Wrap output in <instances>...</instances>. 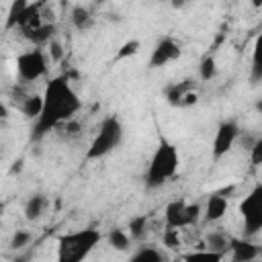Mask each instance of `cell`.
<instances>
[{
  "instance_id": "cell-10",
  "label": "cell",
  "mask_w": 262,
  "mask_h": 262,
  "mask_svg": "<svg viewBox=\"0 0 262 262\" xmlns=\"http://www.w3.org/2000/svg\"><path fill=\"white\" fill-rule=\"evenodd\" d=\"M227 254L231 256V262H252L258 260L260 248L246 237H229Z\"/></svg>"
},
{
  "instance_id": "cell-19",
  "label": "cell",
  "mask_w": 262,
  "mask_h": 262,
  "mask_svg": "<svg viewBox=\"0 0 262 262\" xmlns=\"http://www.w3.org/2000/svg\"><path fill=\"white\" fill-rule=\"evenodd\" d=\"M229 248V237L223 231H211L205 237V250L209 252H217V254H227Z\"/></svg>"
},
{
  "instance_id": "cell-2",
  "label": "cell",
  "mask_w": 262,
  "mask_h": 262,
  "mask_svg": "<svg viewBox=\"0 0 262 262\" xmlns=\"http://www.w3.org/2000/svg\"><path fill=\"white\" fill-rule=\"evenodd\" d=\"M100 239H102V233L94 227L61 233L57 237L55 262H84L92 254V250L100 244Z\"/></svg>"
},
{
  "instance_id": "cell-17",
  "label": "cell",
  "mask_w": 262,
  "mask_h": 262,
  "mask_svg": "<svg viewBox=\"0 0 262 262\" xmlns=\"http://www.w3.org/2000/svg\"><path fill=\"white\" fill-rule=\"evenodd\" d=\"M106 242H108V246H111L113 250H117V252H127L129 246H131L129 233H127L125 229H121V227H111L108 233H106Z\"/></svg>"
},
{
  "instance_id": "cell-15",
  "label": "cell",
  "mask_w": 262,
  "mask_h": 262,
  "mask_svg": "<svg viewBox=\"0 0 262 262\" xmlns=\"http://www.w3.org/2000/svg\"><path fill=\"white\" fill-rule=\"evenodd\" d=\"M41 106H43V96L41 94H27L20 98L18 102V111L27 117V119H37L39 113H41Z\"/></svg>"
},
{
  "instance_id": "cell-13",
  "label": "cell",
  "mask_w": 262,
  "mask_h": 262,
  "mask_svg": "<svg viewBox=\"0 0 262 262\" xmlns=\"http://www.w3.org/2000/svg\"><path fill=\"white\" fill-rule=\"evenodd\" d=\"M55 31H57L55 23H43L41 27H37V29H33V31H29V33H23V37H25L27 41H31V43H33V47L43 49V47H47V45L55 39Z\"/></svg>"
},
{
  "instance_id": "cell-25",
  "label": "cell",
  "mask_w": 262,
  "mask_h": 262,
  "mask_svg": "<svg viewBox=\"0 0 262 262\" xmlns=\"http://www.w3.org/2000/svg\"><path fill=\"white\" fill-rule=\"evenodd\" d=\"M139 49H141V43H139L137 39H129V41H125V43L119 47V51L115 53V59L119 61V59H127V57H131V55H137Z\"/></svg>"
},
{
  "instance_id": "cell-12",
  "label": "cell",
  "mask_w": 262,
  "mask_h": 262,
  "mask_svg": "<svg viewBox=\"0 0 262 262\" xmlns=\"http://www.w3.org/2000/svg\"><path fill=\"white\" fill-rule=\"evenodd\" d=\"M47 209H49V196L43 192H37V194H31L27 199L23 213H25L27 221H39L47 213Z\"/></svg>"
},
{
  "instance_id": "cell-28",
  "label": "cell",
  "mask_w": 262,
  "mask_h": 262,
  "mask_svg": "<svg viewBox=\"0 0 262 262\" xmlns=\"http://www.w3.org/2000/svg\"><path fill=\"white\" fill-rule=\"evenodd\" d=\"M59 129L63 131V135H66V137H78V135H80V131H82V125L78 123V119H72V121L63 123Z\"/></svg>"
},
{
  "instance_id": "cell-18",
  "label": "cell",
  "mask_w": 262,
  "mask_h": 262,
  "mask_svg": "<svg viewBox=\"0 0 262 262\" xmlns=\"http://www.w3.org/2000/svg\"><path fill=\"white\" fill-rule=\"evenodd\" d=\"M129 262H166V256L154 246H141L131 254Z\"/></svg>"
},
{
  "instance_id": "cell-31",
  "label": "cell",
  "mask_w": 262,
  "mask_h": 262,
  "mask_svg": "<svg viewBox=\"0 0 262 262\" xmlns=\"http://www.w3.org/2000/svg\"><path fill=\"white\" fill-rule=\"evenodd\" d=\"M196 102H199V94H196V90L192 88V90H188V92L180 98L178 106H180V108H188V106H192V104H196Z\"/></svg>"
},
{
  "instance_id": "cell-5",
  "label": "cell",
  "mask_w": 262,
  "mask_h": 262,
  "mask_svg": "<svg viewBox=\"0 0 262 262\" xmlns=\"http://www.w3.org/2000/svg\"><path fill=\"white\" fill-rule=\"evenodd\" d=\"M49 59H47V53L39 47H31L23 53L16 55V76L23 84H31V82H37L41 80L43 76H47V70H49Z\"/></svg>"
},
{
  "instance_id": "cell-8",
  "label": "cell",
  "mask_w": 262,
  "mask_h": 262,
  "mask_svg": "<svg viewBox=\"0 0 262 262\" xmlns=\"http://www.w3.org/2000/svg\"><path fill=\"white\" fill-rule=\"evenodd\" d=\"M239 125L235 119H225L217 125L215 137H213V147H211V158L213 162H219L223 156L229 154V149L235 145V141L239 139Z\"/></svg>"
},
{
  "instance_id": "cell-9",
  "label": "cell",
  "mask_w": 262,
  "mask_h": 262,
  "mask_svg": "<svg viewBox=\"0 0 262 262\" xmlns=\"http://www.w3.org/2000/svg\"><path fill=\"white\" fill-rule=\"evenodd\" d=\"M180 53H182V49H180V43H178L174 37L166 35V37L158 39V43L154 45V49H151V55H149V61H147V66H149L151 70L164 68V66H168V63L176 61V59L180 57Z\"/></svg>"
},
{
  "instance_id": "cell-35",
  "label": "cell",
  "mask_w": 262,
  "mask_h": 262,
  "mask_svg": "<svg viewBox=\"0 0 262 262\" xmlns=\"http://www.w3.org/2000/svg\"><path fill=\"white\" fill-rule=\"evenodd\" d=\"M252 262H260V260H252Z\"/></svg>"
},
{
  "instance_id": "cell-30",
  "label": "cell",
  "mask_w": 262,
  "mask_h": 262,
  "mask_svg": "<svg viewBox=\"0 0 262 262\" xmlns=\"http://www.w3.org/2000/svg\"><path fill=\"white\" fill-rule=\"evenodd\" d=\"M47 49H49V59H53V61H61L63 59V47H61V43L57 39H53L47 45Z\"/></svg>"
},
{
  "instance_id": "cell-6",
  "label": "cell",
  "mask_w": 262,
  "mask_h": 262,
  "mask_svg": "<svg viewBox=\"0 0 262 262\" xmlns=\"http://www.w3.org/2000/svg\"><path fill=\"white\" fill-rule=\"evenodd\" d=\"M203 215V207L199 203H188L184 199L170 201L164 209V221L170 229H184L196 225L199 217Z\"/></svg>"
},
{
  "instance_id": "cell-7",
  "label": "cell",
  "mask_w": 262,
  "mask_h": 262,
  "mask_svg": "<svg viewBox=\"0 0 262 262\" xmlns=\"http://www.w3.org/2000/svg\"><path fill=\"white\" fill-rule=\"evenodd\" d=\"M239 213L244 217V233L256 235L262 229V184H256L239 203Z\"/></svg>"
},
{
  "instance_id": "cell-27",
  "label": "cell",
  "mask_w": 262,
  "mask_h": 262,
  "mask_svg": "<svg viewBox=\"0 0 262 262\" xmlns=\"http://www.w3.org/2000/svg\"><path fill=\"white\" fill-rule=\"evenodd\" d=\"M164 246L170 250H178L180 248V229H164Z\"/></svg>"
},
{
  "instance_id": "cell-23",
  "label": "cell",
  "mask_w": 262,
  "mask_h": 262,
  "mask_svg": "<svg viewBox=\"0 0 262 262\" xmlns=\"http://www.w3.org/2000/svg\"><path fill=\"white\" fill-rule=\"evenodd\" d=\"M147 221H149L147 215H137V217H133V219L129 221V237H131V239H141V237L145 235V231H147Z\"/></svg>"
},
{
  "instance_id": "cell-33",
  "label": "cell",
  "mask_w": 262,
  "mask_h": 262,
  "mask_svg": "<svg viewBox=\"0 0 262 262\" xmlns=\"http://www.w3.org/2000/svg\"><path fill=\"white\" fill-rule=\"evenodd\" d=\"M8 117H10V115H8V108H6V104L0 100V123H4Z\"/></svg>"
},
{
  "instance_id": "cell-22",
  "label": "cell",
  "mask_w": 262,
  "mask_h": 262,
  "mask_svg": "<svg viewBox=\"0 0 262 262\" xmlns=\"http://www.w3.org/2000/svg\"><path fill=\"white\" fill-rule=\"evenodd\" d=\"M27 4H29V2H25V0H16V2H12V4L8 6V14H6V20H4V29H6V31L16 29L18 18H20L23 10L27 8Z\"/></svg>"
},
{
  "instance_id": "cell-3",
  "label": "cell",
  "mask_w": 262,
  "mask_h": 262,
  "mask_svg": "<svg viewBox=\"0 0 262 262\" xmlns=\"http://www.w3.org/2000/svg\"><path fill=\"white\" fill-rule=\"evenodd\" d=\"M180 166V156L174 143L162 139L147 164L145 170V188L147 190H156L160 186H164L166 182H170Z\"/></svg>"
},
{
  "instance_id": "cell-4",
  "label": "cell",
  "mask_w": 262,
  "mask_h": 262,
  "mask_svg": "<svg viewBox=\"0 0 262 262\" xmlns=\"http://www.w3.org/2000/svg\"><path fill=\"white\" fill-rule=\"evenodd\" d=\"M123 141V123L119 121L117 115H108L100 121L98 125V131L96 135L92 137L88 149H86V156L84 160L86 162H94V160H100L104 156H108L111 151H115Z\"/></svg>"
},
{
  "instance_id": "cell-21",
  "label": "cell",
  "mask_w": 262,
  "mask_h": 262,
  "mask_svg": "<svg viewBox=\"0 0 262 262\" xmlns=\"http://www.w3.org/2000/svg\"><path fill=\"white\" fill-rule=\"evenodd\" d=\"M223 258H225V254H217V252H209V250L182 254V262H223Z\"/></svg>"
},
{
  "instance_id": "cell-16",
  "label": "cell",
  "mask_w": 262,
  "mask_h": 262,
  "mask_svg": "<svg viewBox=\"0 0 262 262\" xmlns=\"http://www.w3.org/2000/svg\"><path fill=\"white\" fill-rule=\"evenodd\" d=\"M194 88V80H182V82H176V84H170L166 90H164V96H166V100L172 104V106H178V102H180V98L188 92V90H192Z\"/></svg>"
},
{
  "instance_id": "cell-1",
  "label": "cell",
  "mask_w": 262,
  "mask_h": 262,
  "mask_svg": "<svg viewBox=\"0 0 262 262\" xmlns=\"http://www.w3.org/2000/svg\"><path fill=\"white\" fill-rule=\"evenodd\" d=\"M72 78H78L76 72H63L51 78L43 90V106L39 117L33 121L31 139L39 141L49 131L59 129L63 123L76 119L78 111L82 108V98L72 86Z\"/></svg>"
},
{
  "instance_id": "cell-34",
  "label": "cell",
  "mask_w": 262,
  "mask_h": 262,
  "mask_svg": "<svg viewBox=\"0 0 262 262\" xmlns=\"http://www.w3.org/2000/svg\"><path fill=\"white\" fill-rule=\"evenodd\" d=\"M20 168H23V160H18V162H14V166L10 168V174H14V172H20Z\"/></svg>"
},
{
  "instance_id": "cell-14",
  "label": "cell",
  "mask_w": 262,
  "mask_h": 262,
  "mask_svg": "<svg viewBox=\"0 0 262 262\" xmlns=\"http://www.w3.org/2000/svg\"><path fill=\"white\" fill-rule=\"evenodd\" d=\"M70 18H72L74 29H78V31H88L94 25V16H92L90 8L84 4H76L70 12Z\"/></svg>"
},
{
  "instance_id": "cell-32",
  "label": "cell",
  "mask_w": 262,
  "mask_h": 262,
  "mask_svg": "<svg viewBox=\"0 0 262 262\" xmlns=\"http://www.w3.org/2000/svg\"><path fill=\"white\" fill-rule=\"evenodd\" d=\"M35 256V248H25L20 252H16V256L12 258V262H31Z\"/></svg>"
},
{
  "instance_id": "cell-24",
  "label": "cell",
  "mask_w": 262,
  "mask_h": 262,
  "mask_svg": "<svg viewBox=\"0 0 262 262\" xmlns=\"http://www.w3.org/2000/svg\"><path fill=\"white\" fill-rule=\"evenodd\" d=\"M31 242H33V231L16 229V231L12 233V237H10V244H8V246H10L14 252H20V250L29 248V246H31Z\"/></svg>"
},
{
  "instance_id": "cell-11",
  "label": "cell",
  "mask_w": 262,
  "mask_h": 262,
  "mask_svg": "<svg viewBox=\"0 0 262 262\" xmlns=\"http://www.w3.org/2000/svg\"><path fill=\"white\" fill-rule=\"evenodd\" d=\"M227 207H229V201L225 194L221 192H213L209 194L205 207H203V217L207 223H217L225 213H227Z\"/></svg>"
},
{
  "instance_id": "cell-29",
  "label": "cell",
  "mask_w": 262,
  "mask_h": 262,
  "mask_svg": "<svg viewBox=\"0 0 262 262\" xmlns=\"http://www.w3.org/2000/svg\"><path fill=\"white\" fill-rule=\"evenodd\" d=\"M250 160H252V166L262 164V137H258L256 143L250 147Z\"/></svg>"
},
{
  "instance_id": "cell-20",
  "label": "cell",
  "mask_w": 262,
  "mask_h": 262,
  "mask_svg": "<svg viewBox=\"0 0 262 262\" xmlns=\"http://www.w3.org/2000/svg\"><path fill=\"white\" fill-rule=\"evenodd\" d=\"M199 76L205 82H209V80H213L217 76V61H215L213 53H207V55L201 57V61H199Z\"/></svg>"
},
{
  "instance_id": "cell-26",
  "label": "cell",
  "mask_w": 262,
  "mask_h": 262,
  "mask_svg": "<svg viewBox=\"0 0 262 262\" xmlns=\"http://www.w3.org/2000/svg\"><path fill=\"white\" fill-rule=\"evenodd\" d=\"M260 39L254 47V57H252V84H258L262 80V66H260Z\"/></svg>"
}]
</instances>
